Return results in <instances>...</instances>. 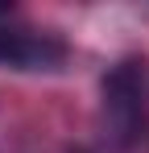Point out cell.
<instances>
[{"label":"cell","instance_id":"6da1fadb","mask_svg":"<svg viewBox=\"0 0 149 153\" xmlns=\"http://www.w3.org/2000/svg\"><path fill=\"white\" fill-rule=\"evenodd\" d=\"M104 116L116 132V141L137 145L149 132V116H145V71L141 62H120L112 66L104 79Z\"/></svg>","mask_w":149,"mask_h":153},{"label":"cell","instance_id":"7a4b0ae2","mask_svg":"<svg viewBox=\"0 0 149 153\" xmlns=\"http://www.w3.org/2000/svg\"><path fill=\"white\" fill-rule=\"evenodd\" d=\"M0 62L13 71H54L66 62V46L37 29H0Z\"/></svg>","mask_w":149,"mask_h":153}]
</instances>
